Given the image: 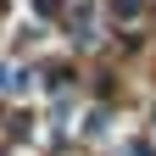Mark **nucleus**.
Here are the masks:
<instances>
[{"label":"nucleus","mask_w":156,"mask_h":156,"mask_svg":"<svg viewBox=\"0 0 156 156\" xmlns=\"http://www.w3.org/2000/svg\"><path fill=\"white\" fill-rule=\"evenodd\" d=\"M140 11V0H117V17H134Z\"/></svg>","instance_id":"obj_1"},{"label":"nucleus","mask_w":156,"mask_h":156,"mask_svg":"<svg viewBox=\"0 0 156 156\" xmlns=\"http://www.w3.org/2000/svg\"><path fill=\"white\" fill-rule=\"evenodd\" d=\"M34 6L45 11V17H56V11H62V0H34Z\"/></svg>","instance_id":"obj_2"}]
</instances>
